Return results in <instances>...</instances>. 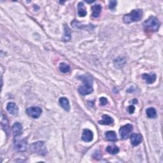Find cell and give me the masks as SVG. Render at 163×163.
<instances>
[{
  "mask_svg": "<svg viewBox=\"0 0 163 163\" xmlns=\"http://www.w3.org/2000/svg\"><path fill=\"white\" fill-rule=\"evenodd\" d=\"M161 23L156 17L151 16L143 23L144 29L148 31L156 32L159 29Z\"/></svg>",
  "mask_w": 163,
  "mask_h": 163,
  "instance_id": "6da1fadb",
  "label": "cell"
},
{
  "mask_svg": "<svg viewBox=\"0 0 163 163\" xmlns=\"http://www.w3.org/2000/svg\"><path fill=\"white\" fill-rule=\"evenodd\" d=\"M143 11L140 9H137V10H133L128 14L125 15L123 21L125 24H130L134 22H137L142 20L143 17Z\"/></svg>",
  "mask_w": 163,
  "mask_h": 163,
  "instance_id": "7a4b0ae2",
  "label": "cell"
},
{
  "mask_svg": "<svg viewBox=\"0 0 163 163\" xmlns=\"http://www.w3.org/2000/svg\"><path fill=\"white\" fill-rule=\"evenodd\" d=\"M133 130V127L131 124H126L124 125L119 130L120 136L123 139H126L128 138H129Z\"/></svg>",
  "mask_w": 163,
  "mask_h": 163,
  "instance_id": "3957f363",
  "label": "cell"
},
{
  "mask_svg": "<svg viewBox=\"0 0 163 163\" xmlns=\"http://www.w3.org/2000/svg\"><path fill=\"white\" fill-rule=\"evenodd\" d=\"M27 142L26 139H15L14 142V147L18 152H24L26 150Z\"/></svg>",
  "mask_w": 163,
  "mask_h": 163,
  "instance_id": "277c9868",
  "label": "cell"
},
{
  "mask_svg": "<svg viewBox=\"0 0 163 163\" xmlns=\"http://www.w3.org/2000/svg\"><path fill=\"white\" fill-rule=\"evenodd\" d=\"M41 112H42V110H41L40 107L32 106L27 109V114H28V115H30V117L34 119L38 118L41 115Z\"/></svg>",
  "mask_w": 163,
  "mask_h": 163,
  "instance_id": "5b68a950",
  "label": "cell"
},
{
  "mask_svg": "<svg viewBox=\"0 0 163 163\" xmlns=\"http://www.w3.org/2000/svg\"><path fill=\"white\" fill-rule=\"evenodd\" d=\"M12 131L13 136L15 138L21 136L23 131L22 124L19 122H15L12 127Z\"/></svg>",
  "mask_w": 163,
  "mask_h": 163,
  "instance_id": "8992f818",
  "label": "cell"
},
{
  "mask_svg": "<svg viewBox=\"0 0 163 163\" xmlns=\"http://www.w3.org/2000/svg\"><path fill=\"white\" fill-rule=\"evenodd\" d=\"M131 142L133 146H137L140 144L143 141V137L140 134L133 133L131 135Z\"/></svg>",
  "mask_w": 163,
  "mask_h": 163,
  "instance_id": "52a82bcc",
  "label": "cell"
},
{
  "mask_svg": "<svg viewBox=\"0 0 163 163\" xmlns=\"http://www.w3.org/2000/svg\"><path fill=\"white\" fill-rule=\"evenodd\" d=\"M93 133L89 129H85L83 131L82 139L86 142H90L93 139Z\"/></svg>",
  "mask_w": 163,
  "mask_h": 163,
  "instance_id": "ba28073f",
  "label": "cell"
},
{
  "mask_svg": "<svg viewBox=\"0 0 163 163\" xmlns=\"http://www.w3.org/2000/svg\"><path fill=\"white\" fill-rule=\"evenodd\" d=\"M78 90L79 93L83 96L89 94L93 91V89H92V86L85 85V84L83 86H81L79 87Z\"/></svg>",
  "mask_w": 163,
  "mask_h": 163,
  "instance_id": "9c48e42d",
  "label": "cell"
},
{
  "mask_svg": "<svg viewBox=\"0 0 163 163\" xmlns=\"http://www.w3.org/2000/svg\"><path fill=\"white\" fill-rule=\"evenodd\" d=\"M44 143L43 142H38L35 143H32L31 145V148L34 152H38L40 154V152H41V153L42 154V153L44 151Z\"/></svg>",
  "mask_w": 163,
  "mask_h": 163,
  "instance_id": "30bf717a",
  "label": "cell"
},
{
  "mask_svg": "<svg viewBox=\"0 0 163 163\" xmlns=\"http://www.w3.org/2000/svg\"><path fill=\"white\" fill-rule=\"evenodd\" d=\"M142 78L144 79L148 84H152L156 80V74L154 73L147 74L144 73L142 74Z\"/></svg>",
  "mask_w": 163,
  "mask_h": 163,
  "instance_id": "8fae6325",
  "label": "cell"
},
{
  "mask_svg": "<svg viewBox=\"0 0 163 163\" xmlns=\"http://www.w3.org/2000/svg\"><path fill=\"white\" fill-rule=\"evenodd\" d=\"M7 109L8 112L12 115H17L18 114V106L15 103H13V102H10V103H8L7 104Z\"/></svg>",
  "mask_w": 163,
  "mask_h": 163,
  "instance_id": "7c38bea8",
  "label": "cell"
},
{
  "mask_svg": "<svg viewBox=\"0 0 163 163\" xmlns=\"http://www.w3.org/2000/svg\"><path fill=\"white\" fill-rule=\"evenodd\" d=\"M59 104L61 106L62 108L66 110V111H69L70 110V105H69V102L68 100L65 97H61L59 100Z\"/></svg>",
  "mask_w": 163,
  "mask_h": 163,
  "instance_id": "4fadbf2b",
  "label": "cell"
},
{
  "mask_svg": "<svg viewBox=\"0 0 163 163\" xmlns=\"http://www.w3.org/2000/svg\"><path fill=\"white\" fill-rule=\"evenodd\" d=\"M114 119L108 115H103L102 116V120L99 121V124L102 125H110L114 123Z\"/></svg>",
  "mask_w": 163,
  "mask_h": 163,
  "instance_id": "5bb4252c",
  "label": "cell"
},
{
  "mask_svg": "<svg viewBox=\"0 0 163 163\" xmlns=\"http://www.w3.org/2000/svg\"><path fill=\"white\" fill-rule=\"evenodd\" d=\"M80 80H81L85 85L92 86L93 78L91 76L89 75H82L78 77Z\"/></svg>",
  "mask_w": 163,
  "mask_h": 163,
  "instance_id": "9a60e30c",
  "label": "cell"
},
{
  "mask_svg": "<svg viewBox=\"0 0 163 163\" xmlns=\"http://www.w3.org/2000/svg\"><path fill=\"white\" fill-rule=\"evenodd\" d=\"M91 9L92 10V17L97 18L98 17L99 15H100L101 12V6L100 4H94L91 7Z\"/></svg>",
  "mask_w": 163,
  "mask_h": 163,
  "instance_id": "2e32d148",
  "label": "cell"
},
{
  "mask_svg": "<svg viewBox=\"0 0 163 163\" xmlns=\"http://www.w3.org/2000/svg\"><path fill=\"white\" fill-rule=\"evenodd\" d=\"M78 15L82 17H85L87 15V11L83 2H80L78 4Z\"/></svg>",
  "mask_w": 163,
  "mask_h": 163,
  "instance_id": "e0dca14e",
  "label": "cell"
},
{
  "mask_svg": "<svg viewBox=\"0 0 163 163\" xmlns=\"http://www.w3.org/2000/svg\"><path fill=\"white\" fill-rule=\"evenodd\" d=\"M105 137L108 139V140L110 142H117V134H116L115 131H108L105 133Z\"/></svg>",
  "mask_w": 163,
  "mask_h": 163,
  "instance_id": "ac0fdd59",
  "label": "cell"
},
{
  "mask_svg": "<svg viewBox=\"0 0 163 163\" xmlns=\"http://www.w3.org/2000/svg\"><path fill=\"white\" fill-rule=\"evenodd\" d=\"M64 34L63 38V40L64 41H68L71 39V31L67 25H64Z\"/></svg>",
  "mask_w": 163,
  "mask_h": 163,
  "instance_id": "d6986e66",
  "label": "cell"
},
{
  "mask_svg": "<svg viewBox=\"0 0 163 163\" xmlns=\"http://www.w3.org/2000/svg\"><path fill=\"white\" fill-rule=\"evenodd\" d=\"M119 148L115 145H109L106 147V151L108 152L110 154H117L119 152Z\"/></svg>",
  "mask_w": 163,
  "mask_h": 163,
  "instance_id": "ffe728a7",
  "label": "cell"
},
{
  "mask_svg": "<svg viewBox=\"0 0 163 163\" xmlns=\"http://www.w3.org/2000/svg\"><path fill=\"white\" fill-rule=\"evenodd\" d=\"M146 114H147V117L148 118H150V119L156 118V116H157V111H156V109L152 108V107L147 109Z\"/></svg>",
  "mask_w": 163,
  "mask_h": 163,
  "instance_id": "44dd1931",
  "label": "cell"
},
{
  "mask_svg": "<svg viewBox=\"0 0 163 163\" xmlns=\"http://www.w3.org/2000/svg\"><path fill=\"white\" fill-rule=\"evenodd\" d=\"M59 70L63 73H68L71 69L70 66H69L68 64L65 63H60L59 65Z\"/></svg>",
  "mask_w": 163,
  "mask_h": 163,
  "instance_id": "7402d4cb",
  "label": "cell"
},
{
  "mask_svg": "<svg viewBox=\"0 0 163 163\" xmlns=\"http://www.w3.org/2000/svg\"><path fill=\"white\" fill-rule=\"evenodd\" d=\"M1 125L3 128L6 131H8L7 130L9 129L8 126V121L6 117V116H3V118L1 120Z\"/></svg>",
  "mask_w": 163,
  "mask_h": 163,
  "instance_id": "603a6c76",
  "label": "cell"
},
{
  "mask_svg": "<svg viewBox=\"0 0 163 163\" xmlns=\"http://www.w3.org/2000/svg\"><path fill=\"white\" fill-rule=\"evenodd\" d=\"M117 1H114V0H112V1H110L109 2V8L111 10H114L116 6H117Z\"/></svg>",
  "mask_w": 163,
  "mask_h": 163,
  "instance_id": "cb8c5ba5",
  "label": "cell"
},
{
  "mask_svg": "<svg viewBox=\"0 0 163 163\" xmlns=\"http://www.w3.org/2000/svg\"><path fill=\"white\" fill-rule=\"evenodd\" d=\"M100 104L102 106H105L107 103H108V100H107L106 97H102L100 99Z\"/></svg>",
  "mask_w": 163,
  "mask_h": 163,
  "instance_id": "d4e9b609",
  "label": "cell"
},
{
  "mask_svg": "<svg viewBox=\"0 0 163 163\" xmlns=\"http://www.w3.org/2000/svg\"><path fill=\"white\" fill-rule=\"evenodd\" d=\"M93 157H94V158H96V159H100L101 158V153L99 151H96L94 153Z\"/></svg>",
  "mask_w": 163,
  "mask_h": 163,
  "instance_id": "484cf974",
  "label": "cell"
},
{
  "mask_svg": "<svg viewBox=\"0 0 163 163\" xmlns=\"http://www.w3.org/2000/svg\"><path fill=\"white\" fill-rule=\"evenodd\" d=\"M128 111H129V114H133V113H134V110H135L134 106L133 105L129 106L128 107Z\"/></svg>",
  "mask_w": 163,
  "mask_h": 163,
  "instance_id": "4316f807",
  "label": "cell"
}]
</instances>
